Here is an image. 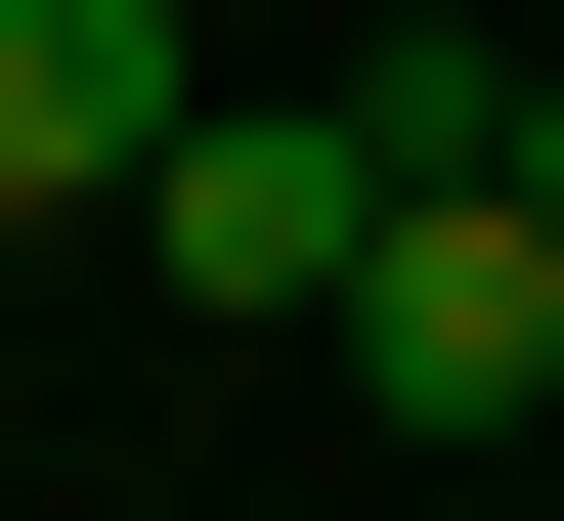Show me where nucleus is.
<instances>
[{
    "label": "nucleus",
    "mask_w": 564,
    "mask_h": 521,
    "mask_svg": "<svg viewBox=\"0 0 564 521\" xmlns=\"http://www.w3.org/2000/svg\"><path fill=\"white\" fill-rule=\"evenodd\" d=\"M521 131H564V87H521Z\"/></svg>",
    "instance_id": "3"
},
{
    "label": "nucleus",
    "mask_w": 564,
    "mask_h": 521,
    "mask_svg": "<svg viewBox=\"0 0 564 521\" xmlns=\"http://www.w3.org/2000/svg\"><path fill=\"white\" fill-rule=\"evenodd\" d=\"M348 391H391V435H521V391H564V131L391 174V261H348Z\"/></svg>",
    "instance_id": "1"
},
{
    "label": "nucleus",
    "mask_w": 564,
    "mask_h": 521,
    "mask_svg": "<svg viewBox=\"0 0 564 521\" xmlns=\"http://www.w3.org/2000/svg\"><path fill=\"white\" fill-rule=\"evenodd\" d=\"M174 0H0V261H131V174H174Z\"/></svg>",
    "instance_id": "2"
}]
</instances>
